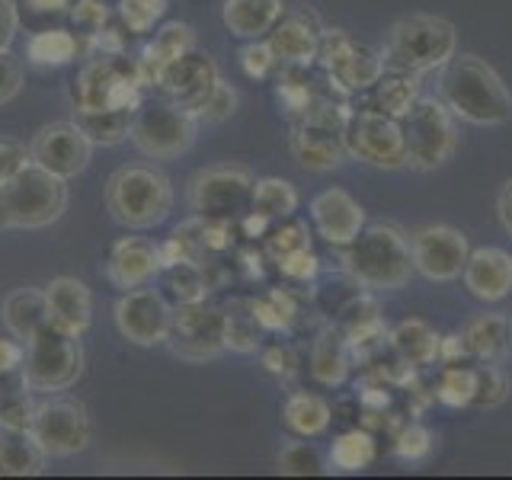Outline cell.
Masks as SVG:
<instances>
[{"label": "cell", "mask_w": 512, "mask_h": 480, "mask_svg": "<svg viewBox=\"0 0 512 480\" xmlns=\"http://www.w3.org/2000/svg\"><path fill=\"white\" fill-rule=\"evenodd\" d=\"M442 103L455 119L484 128L512 119V93L503 77L477 55H455L442 68Z\"/></svg>", "instance_id": "6da1fadb"}, {"label": "cell", "mask_w": 512, "mask_h": 480, "mask_svg": "<svg viewBox=\"0 0 512 480\" xmlns=\"http://www.w3.org/2000/svg\"><path fill=\"white\" fill-rule=\"evenodd\" d=\"M343 269L349 279L372 292H397L413 276L410 240L394 224H368L352 244L343 247Z\"/></svg>", "instance_id": "7a4b0ae2"}, {"label": "cell", "mask_w": 512, "mask_h": 480, "mask_svg": "<svg viewBox=\"0 0 512 480\" xmlns=\"http://www.w3.org/2000/svg\"><path fill=\"white\" fill-rule=\"evenodd\" d=\"M458 55V32L442 16H404L388 32V42L381 48L384 71H404V74H426L445 68Z\"/></svg>", "instance_id": "3957f363"}, {"label": "cell", "mask_w": 512, "mask_h": 480, "mask_svg": "<svg viewBox=\"0 0 512 480\" xmlns=\"http://www.w3.org/2000/svg\"><path fill=\"white\" fill-rule=\"evenodd\" d=\"M106 212L109 218L132 231H148L164 224L170 208H173V186L167 180V173H160L157 167H119L106 180L103 192Z\"/></svg>", "instance_id": "277c9868"}, {"label": "cell", "mask_w": 512, "mask_h": 480, "mask_svg": "<svg viewBox=\"0 0 512 480\" xmlns=\"http://www.w3.org/2000/svg\"><path fill=\"white\" fill-rule=\"evenodd\" d=\"M0 205H4L10 228L20 231L48 228L68 208V180L48 173L39 164H29L13 180L0 183Z\"/></svg>", "instance_id": "5b68a950"}, {"label": "cell", "mask_w": 512, "mask_h": 480, "mask_svg": "<svg viewBox=\"0 0 512 480\" xmlns=\"http://www.w3.org/2000/svg\"><path fill=\"white\" fill-rule=\"evenodd\" d=\"M80 372H84V349H80V336L58 327L55 320L42 324L26 340L23 375L36 394L68 391L71 384H77Z\"/></svg>", "instance_id": "8992f818"}, {"label": "cell", "mask_w": 512, "mask_h": 480, "mask_svg": "<svg viewBox=\"0 0 512 480\" xmlns=\"http://www.w3.org/2000/svg\"><path fill=\"white\" fill-rule=\"evenodd\" d=\"M144 103V87L138 80L135 61L122 55H93L77 74L74 106L84 112L125 109L135 112Z\"/></svg>", "instance_id": "52a82bcc"}, {"label": "cell", "mask_w": 512, "mask_h": 480, "mask_svg": "<svg viewBox=\"0 0 512 480\" xmlns=\"http://www.w3.org/2000/svg\"><path fill=\"white\" fill-rule=\"evenodd\" d=\"M196 132H199V119L192 116V112H186L180 103H173L164 96V100H144L132 112L128 141H132L144 157L173 160L196 144Z\"/></svg>", "instance_id": "ba28073f"}, {"label": "cell", "mask_w": 512, "mask_h": 480, "mask_svg": "<svg viewBox=\"0 0 512 480\" xmlns=\"http://www.w3.org/2000/svg\"><path fill=\"white\" fill-rule=\"evenodd\" d=\"M349 106L333 100H314L304 116L292 125V154L311 173L336 170L346 157L343 128H346Z\"/></svg>", "instance_id": "9c48e42d"}, {"label": "cell", "mask_w": 512, "mask_h": 480, "mask_svg": "<svg viewBox=\"0 0 512 480\" xmlns=\"http://www.w3.org/2000/svg\"><path fill=\"white\" fill-rule=\"evenodd\" d=\"M404 125V144H407V164L416 170H436L448 164L458 148V128L455 116L436 96H420L407 116Z\"/></svg>", "instance_id": "30bf717a"}, {"label": "cell", "mask_w": 512, "mask_h": 480, "mask_svg": "<svg viewBox=\"0 0 512 480\" xmlns=\"http://www.w3.org/2000/svg\"><path fill=\"white\" fill-rule=\"evenodd\" d=\"M256 176L247 167L218 164L189 180V208L205 221H240L253 205Z\"/></svg>", "instance_id": "8fae6325"}, {"label": "cell", "mask_w": 512, "mask_h": 480, "mask_svg": "<svg viewBox=\"0 0 512 480\" xmlns=\"http://www.w3.org/2000/svg\"><path fill=\"white\" fill-rule=\"evenodd\" d=\"M29 432L48 458H74L90 445L87 404L68 394H42V400H36Z\"/></svg>", "instance_id": "7c38bea8"}, {"label": "cell", "mask_w": 512, "mask_h": 480, "mask_svg": "<svg viewBox=\"0 0 512 480\" xmlns=\"http://www.w3.org/2000/svg\"><path fill=\"white\" fill-rule=\"evenodd\" d=\"M346 154L362 160L378 170H400L407 167V144L400 119L381 116L372 109H349L343 128Z\"/></svg>", "instance_id": "4fadbf2b"}, {"label": "cell", "mask_w": 512, "mask_h": 480, "mask_svg": "<svg viewBox=\"0 0 512 480\" xmlns=\"http://www.w3.org/2000/svg\"><path fill=\"white\" fill-rule=\"evenodd\" d=\"M317 61L324 64L327 77L340 93H362L384 74L381 52H372L368 45H356L343 29L320 32Z\"/></svg>", "instance_id": "5bb4252c"}, {"label": "cell", "mask_w": 512, "mask_h": 480, "mask_svg": "<svg viewBox=\"0 0 512 480\" xmlns=\"http://www.w3.org/2000/svg\"><path fill=\"white\" fill-rule=\"evenodd\" d=\"M112 317H116V330L135 346L151 349L170 340L173 304L167 301L164 292H157V288L141 285V288H132V292H122Z\"/></svg>", "instance_id": "9a60e30c"}, {"label": "cell", "mask_w": 512, "mask_h": 480, "mask_svg": "<svg viewBox=\"0 0 512 480\" xmlns=\"http://www.w3.org/2000/svg\"><path fill=\"white\" fill-rule=\"evenodd\" d=\"M32 164L45 167L61 180H74L93 160V141L77 122H48L29 141Z\"/></svg>", "instance_id": "2e32d148"}, {"label": "cell", "mask_w": 512, "mask_h": 480, "mask_svg": "<svg viewBox=\"0 0 512 480\" xmlns=\"http://www.w3.org/2000/svg\"><path fill=\"white\" fill-rule=\"evenodd\" d=\"M410 256H413V269L420 272L429 282H455L461 279L464 263H468L471 247L468 237L458 228H448V224H429L420 228L410 237Z\"/></svg>", "instance_id": "e0dca14e"}, {"label": "cell", "mask_w": 512, "mask_h": 480, "mask_svg": "<svg viewBox=\"0 0 512 480\" xmlns=\"http://www.w3.org/2000/svg\"><path fill=\"white\" fill-rule=\"evenodd\" d=\"M173 356L186 362L215 359L224 349V311L208 308L205 301L176 304L173 308V330H170Z\"/></svg>", "instance_id": "ac0fdd59"}, {"label": "cell", "mask_w": 512, "mask_h": 480, "mask_svg": "<svg viewBox=\"0 0 512 480\" xmlns=\"http://www.w3.org/2000/svg\"><path fill=\"white\" fill-rule=\"evenodd\" d=\"M218 80H221V74H218L215 58L208 52H199V48H192V52L180 55L160 71L157 87L167 100L180 103L186 112H196V106L212 93Z\"/></svg>", "instance_id": "d6986e66"}, {"label": "cell", "mask_w": 512, "mask_h": 480, "mask_svg": "<svg viewBox=\"0 0 512 480\" xmlns=\"http://www.w3.org/2000/svg\"><path fill=\"white\" fill-rule=\"evenodd\" d=\"M311 221L330 247H346L365 228V208L346 189L330 186L311 199Z\"/></svg>", "instance_id": "ffe728a7"}, {"label": "cell", "mask_w": 512, "mask_h": 480, "mask_svg": "<svg viewBox=\"0 0 512 480\" xmlns=\"http://www.w3.org/2000/svg\"><path fill=\"white\" fill-rule=\"evenodd\" d=\"M160 247L151 244L148 237H122L112 244L109 250V260H106V279L122 288V292H132V288L148 285L151 279L160 276Z\"/></svg>", "instance_id": "44dd1931"}, {"label": "cell", "mask_w": 512, "mask_h": 480, "mask_svg": "<svg viewBox=\"0 0 512 480\" xmlns=\"http://www.w3.org/2000/svg\"><path fill=\"white\" fill-rule=\"evenodd\" d=\"M464 288L477 301H503L512 295V253L500 247H477L464 263Z\"/></svg>", "instance_id": "7402d4cb"}, {"label": "cell", "mask_w": 512, "mask_h": 480, "mask_svg": "<svg viewBox=\"0 0 512 480\" xmlns=\"http://www.w3.org/2000/svg\"><path fill=\"white\" fill-rule=\"evenodd\" d=\"M45 298H48V320H55L58 327L84 340L93 324V295L87 282H80L74 276H58L45 285Z\"/></svg>", "instance_id": "603a6c76"}, {"label": "cell", "mask_w": 512, "mask_h": 480, "mask_svg": "<svg viewBox=\"0 0 512 480\" xmlns=\"http://www.w3.org/2000/svg\"><path fill=\"white\" fill-rule=\"evenodd\" d=\"M320 29L311 13H295L288 20H279L269 32V48L285 68H308L320 52Z\"/></svg>", "instance_id": "cb8c5ba5"}, {"label": "cell", "mask_w": 512, "mask_h": 480, "mask_svg": "<svg viewBox=\"0 0 512 480\" xmlns=\"http://www.w3.org/2000/svg\"><path fill=\"white\" fill-rule=\"evenodd\" d=\"M196 48V29L189 23H167L154 32V42L144 45L141 58L135 61V71L141 87H157L160 71L167 68L170 61H176L180 55L192 52Z\"/></svg>", "instance_id": "d4e9b609"}, {"label": "cell", "mask_w": 512, "mask_h": 480, "mask_svg": "<svg viewBox=\"0 0 512 480\" xmlns=\"http://www.w3.org/2000/svg\"><path fill=\"white\" fill-rule=\"evenodd\" d=\"M282 0H224L221 20L237 39H263L282 20Z\"/></svg>", "instance_id": "484cf974"}, {"label": "cell", "mask_w": 512, "mask_h": 480, "mask_svg": "<svg viewBox=\"0 0 512 480\" xmlns=\"http://www.w3.org/2000/svg\"><path fill=\"white\" fill-rule=\"evenodd\" d=\"M420 100V77L404 71H384L372 87H368L365 109L381 112V116L404 119L407 109Z\"/></svg>", "instance_id": "4316f807"}, {"label": "cell", "mask_w": 512, "mask_h": 480, "mask_svg": "<svg viewBox=\"0 0 512 480\" xmlns=\"http://www.w3.org/2000/svg\"><path fill=\"white\" fill-rule=\"evenodd\" d=\"M48 455L29 429H0V477H36Z\"/></svg>", "instance_id": "83f0119b"}, {"label": "cell", "mask_w": 512, "mask_h": 480, "mask_svg": "<svg viewBox=\"0 0 512 480\" xmlns=\"http://www.w3.org/2000/svg\"><path fill=\"white\" fill-rule=\"evenodd\" d=\"M461 343L477 362H500L509 352V320L503 314H477L461 330Z\"/></svg>", "instance_id": "f1b7e54d"}, {"label": "cell", "mask_w": 512, "mask_h": 480, "mask_svg": "<svg viewBox=\"0 0 512 480\" xmlns=\"http://www.w3.org/2000/svg\"><path fill=\"white\" fill-rule=\"evenodd\" d=\"M282 423L301 439L324 436L333 423V410L320 394L311 391H292L282 400Z\"/></svg>", "instance_id": "f546056e"}, {"label": "cell", "mask_w": 512, "mask_h": 480, "mask_svg": "<svg viewBox=\"0 0 512 480\" xmlns=\"http://www.w3.org/2000/svg\"><path fill=\"white\" fill-rule=\"evenodd\" d=\"M4 324L7 330L16 336L20 343H26L32 333H36L42 324H48V298H45V288H16L4 298Z\"/></svg>", "instance_id": "4dcf8cb0"}, {"label": "cell", "mask_w": 512, "mask_h": 480, "mask_svg": "<svg viewBox=\"0 0 512 480\" xmlns=\"http://www.w3.org/2000/svg\"><path fill=\"white\" fill-rule=\"evenodd\" d=\"M311 375L324 388H340L349 375V340L333 327H324L317 333L311 346Z\"/></svg>", "instance_id": "1f68e13d"}, {"label": "cell", "mask_w": 512, "mask_h": 480, "mask_svg": "<svg viewBox=\"0 0 512 480\" xmlns=\"http://www.w3.org/2000/svg\"><path fill=\"white\" fill-rule=\"evenodd\" d=\"M439 340L442 336L432 330L426 320L407 317L391 330V346L407 365H432L439 359Z\"/></svg>", "instance_id": "d6a6232c"}, {"label": "cell", "mask_w": 512, "mask_h": 480, "mask_svg": "<svg viewBox=\"0 0 512 480\" xmlns=\"http://www.w3.org/2000/svg\"><path fill=\"white\" fill-rule=\"evenodd\" d=\"M32 394L36 391L29 388L23 365L0 375V429H32V413H36Z\"/></svg>", "instance_id": "836d02e7"}, {"label": "cell", "mask_w": 512, "mask_h": 480, "mask_svg": "<svg viewBox=\"0 0 512 480\" xmlns=\"http://www.w3.org/2000/svg\"><path fill=\"white\" fill-rule=\"evenodd\" d=\"M80 55V42L68 29H39L26 42V58L39 68H64Z\"/></svg>", "instance_id": "e575fe53"}, {"label": "cell", "mask_w": 512, "mask_h": 480, "mask_svg": "<svg viewBox=\"0 0 512 480\" xmlns=\"http://www.w3.org/2000/svg\"><path fill=\"white\" fill-rule=\"evenodd\" d=\"M375 455H378V445H375L372 432L368 429H346L336 436V442L330 448V464L343 474H356V471H365L368 464L375 461Z\"/></svg>", "instance_id": "d590c367"}, {"label": "cell", "mask_w": 512, "mask_h": 480, "mask_svg": "<svg viewBox=\"0 0 512 480\" xmlns=\"http://www.w3.org/2000/svg\"><path fill=\"white\" fill-rule=\"evenodd\" d=\"M74 122L84 128V135L103 148H112V144H122L128 141V132H132V112L125 109H103V112H84L77 109Z\"/></svg>", "instance_id": "8d00e7d4"}, {"label": "cell", "mask_w": 512, "mask_h": 480, "mask_svg": "<svg viewBox=\"0 0 512 480\" xmlns=\"http://www.w3.org/2000/svg\"><path fill=\"white\" fill-rule=\"evenodd\" d=\"M253 212H260L269 221H285L295 215L298 208V192L288 180L279 176H266V180H256L253 186Z\"/></svg>", "instance_id": "74e56055"}, {"label": "cell", "mask_w": 512, "mask_h": 480, "mask_svg": "<svg viewBox=\"0 0 512 480\" xmlns=\"http://www.w3.org/2000/svg\"><path fill=\"white\" fill-rule=\"evenodd\" d=\"M160 279H164V288H160V292L167 295V301H173V308H176V304L205 301V295H208V282L202 276V263L164 266V269H160Z\"/></svg>", "instance_id": "f35d334b"}, {"label": "cell", "mask_w": 512, "mask_h": 480, "mask_svg": "<svg viewBox=\"0 0 512 480\" xmlns=\"http://www.w3.org/2000/svg\"><path fill=\"white\" fill-rule=\"evenodd\" d=\"M250 314L256 317V324H260V330L279 333V330H288V327L295 324L298 304H295L292 295L282 292V288H272V292H266L263 298L250 301Z\"/></svg>", "instance_id": "ab89813d"}, {"label": "cell", "mask_w": 512, "mask_h": 480, "mask_svg": "<svg viewBox=\"0 0 512 480\" xmlns=\"http://www.w3.org/2000/svg\"><path fill=\"white\" fill-rule=\"evenodd\" d=\"M474 391H477V372H474V368L448 365L445 372L439 375L436 400H442L445 407H471L474 404Z\"/></svg>", "instance_id": "60d3db41"}, {"label": "cell", "mask_w": 512, "mask_h": 480, "mask_svg": "<svg viewBox=\"0 0 512 480\" xmlns=\"http://www.w3.org/2000/svg\"><path fill=\"white\" fill-rule=\"evenodd\" d=\"M276 100H279L282 112L298 119L311 109V103L317 100V96L311 90V80L301 74V68H288V71H282L279 84H276Z\"/></svg>", "instance_id": "b9f144b4"}, {"label": "cell", "mask_w": 512, "mask_h": 480, "mask_svg": "<svg viewBox=\"0 0 512 480\" xmlns=\"http://www.w3.org/2000/svg\"><path fill=\"white\" fill-rule=\"evenodd\" d=\"M308 247H311L308 224H301L295 218L279 221L276 228H269V234H266V256L272 263H276L279 256H288L295 250H308Z\"/></svg>", "instance_id": "7bdbcfd3"}, {"label": "cell", "mask_w": 512, "mask_h": 480, "mask_svg": "<svg viewBox=\"0 0 512 480\" xmlns=\"http://www.w3.org/2000/svg\"><path fill=\"white\" fill-rule=\"evenodd\" d=\"M167 0H119V20L135 36H148V32L164 20Z\"/></svg>", "instance_id": "ee69618b"}, {"label": "cell", "mask_w": 512, "mask_h": 480, "mask_svg": "<svg viewBox=\"0 0 512 480\" xmlns=\"http://www.w3.org/2000/svg\"><path fill=\"white\" fill-rule=\"evenodd\" d=\"M279 471L282 474H292V477H317V474H327L324 468V458L311 445V442H288L282 452H279Z\"/></svg>", "instance_id": "f6af8a7d"}, {"label": "cell", "mask_w": 512, "mask_h": 480, "mask_svg": "<svg viewBox=\"0 0 512 480\" xmlns=\"http://www.w3.org/2000/svg\"><path fill=\"white\" fill-rule=\"evenodd\" d=\"M477 391H474V404L477 407H500L503 400L509 397L512 384H509V375L503 372L500 365H477Z\"/></svg>", "instance_id": "bcb514c9"}, {"label": "cell", "mask_w": 512, "mask_h": 480, "mask_svg": "<svg viewBox=\"0 0 512 480\" xmlns=\"http://www.w3.org/2000/svg\"><path fill=\"white\" fill-rule=\"evenodd\" d=\"M234 112H237V90L231 84H224V80H218L192 116L199 122H224V119H231Z\"/></svg>", "instance_id": "7dc6e473"}, {"label": "cell", "mask_w": 512, "mask_h": 480, "mask_svg": "<svg viewBox=\"0 0 512 480\" xmlns=\"http://www.w3.org/2000/svg\"><path fill=\"white\" fill-rule=\"evenodd\" d=\"M256 336H260V324L256 317L247 314H224V349L234 352H253L256 349Z\"/></svg>", "instance_id": "c3c4849f"}, {"label": "cell", "mask_w": 512, "mask_h": 480, "mask_svg": "<svg viewBox=\"0 0 512 480\" xmlns=\"http://www.w3.org/2000/svg\"><path fill=\"white\" fill-rule=\"evenodd\" d=\"M432 432L426 429V426H420V423H410V426H404L397 432V439H394V455L397 458H404V461H423V458H429V452H432Z\"/></svg>", "instance_id": "681fc988"}, {"label": "cell", "mask_w": 512, "mask_h": 480, "mask_svg": "<svg viewBox=\"0 0 512 480\" xmlns=\"http://www.w3.org/2000/svg\"><path fill=\"white\" fill-rule=\"evenodd\" d=\"M276 64H279L276 52H272L269 42H263V39H250V45L240 48V68H244V74L253 80L269 77V71L276 68Z\"/></svg>", "instance_id": "f907efd6"}, {"label": "cell", "mask_w": 512, "mask_h": 480, "mask_svg": "<svg viewBox=\"0 0 512 480\" xmlns=\"http://www.w3.org/2000/svg\"><path fill=\"white\" fill-rule=\"evenodd\" d=\"M276 266H279L282 276L292 279V282H311V279H317V272H320V260H317L314 247L295 250V253H288V256H279Z\"/></svg>", "instance_id": "816d5d0a"}, {"label": "cell", "mask_w": 512, "mask_h": 480, "mask_svg": "<svg viewBox=\"0 0 512 480\" xmlns=\"http://www.w3.org/2000/svg\"><path fill=\"white\" fill-rule=\"evenodd\" d=\"M29 164H32V154H29L26 144L0 135V183L13 180V176L20 170H26Z\"/></svg>", "instance_id": "f5cc1de1"}, {"label": "cell", "mask_w": 512, "mask_h": 480, "mask_svg": "<svg viewBox=\"0 0 512 480\" xmlns=\"http://www.w3.org/2000/svg\"><path fill=\"white\" fill-rule=\"evenodd\" d=\"M20 90H23V64L10 48H4V52H0V106L16 100Z\"/></svg>", "instance_id": "db71d44e"}, {"label": "cell", "mask_w": 512, "mask_h": 480, "mask_svg": "<svg viewBox=\"0 0 512 480\" xmlns=\"http://www.w3.org/2000/svg\"><path fill=\"white\" fill-rule=\"evenodd\" d=\"M71 20L77 29H84V36H93L109 23V10L103 0H77L71 4Z\"/></svg>", "instance_id": "11a10c76"}, {"label": "cell", "mask_w": 512, "mask_h": 480, "mask_svg": "<svg viewBox=\"0 0 512 480\" xmlns=\"http://www.w3.org/2000/svg\"><path fill=\"white\" fill-rule=\"evenodd\" d=\"M263 368L272 375H279V378H292L295 375V356H292V349H285V346H269L263 349Z\"/></svg>", "instance_id": "9f6ffc18"}, {"label": "cell", "mask_w": 512, "mask_h": 480, "mask_svg": "<svg viewBox=\"0 0 512 480\" xmlns=\"http://www.w3.org/2000/svg\"><path fill=\"white\" fill-rule=\"evenodd\" d=\"M16 32H20V13H16L13 0H0V52L13 45Z\"/></svg>", "instance_id": "6f0895ef"}, {"label": "cell", "mask_w": 512, "mask_h": 480, "mask_svg": "<svg viewBox=\"0 0 512 480\" xmlns=\"http://www.w3.org/2000/svg\"><path fill=\"white\" fill-rule=\"evenodd\" d=\"M23 359H26V343H20L16 336L13 340H0V375L20 368Z\"/></svg>", "instance_id": "680465c9"}, {"label": "cell", "mask_w": 512, "mask_h": 480, "mask_svg": "<svg viewBox=\"0 0 512 480\" xmlns=\"http://www.w3.org/2000/svg\"><path fill=\"white\" fill-rule=\"evenodd\" d=\"M439 359L445 365H458L461 359H471V356H468V349H464L461 336H442V340H439Z\"/></svg>", "instance_id": "91938a15"}, {"label": "cell", "mask_w": 512, "mask_h": 480, "mask_svg": "<svg viewBox=\"0 0 512 480\" xmlns=\"http://www.w3.org/2000/svg\"><path fill=\"white\" fill-rule=\"evenodd\" d=\"M240 228H244V237H266L269 228H272V221L250 208V212H247L244 218H240Z\"/></svg>", "instance_id": "94428289"}, {"label": "cell", "mask_w": 512, "mask_h": 480, "mask_svg": "<svg viewBox=\"0 0 512 480\" xmlns=\"http://www.w3.org/2000/svg\"><path fill=\"white\" fill-rule=\"evenodd\" d=\"M496 215H500L503 228L512 234V180H506L503 189H500V199H496Z\"/></svg>", "instance_id": "6125c7cd"}, {"label": "cell", "mask_w": 512, "mask_h": 480, "mask_svg": "<svg viewBox=\"0 0 512 480\" xmlns=\"http://www.w3.org/2000/svg\"><path fill=\"white\" fill-rule=\"evenodd\" d=\"M32 13H64L71 10L74 0H23Z\"/></svg>", "instance_id": "be15d7a7"}, {"label": "cell", "mask_w": 512, "mask_h": 480, "mask_svg": "<svg viewBox=\"0 0 512 480\" xmlns=\"http://www.w3.org/2000/svg\"><path fill=\"white\" fill-rule=\"evenodd\" d=\"M359 400H362V404L365 407H388V394H384L381 388H365L362 394H359Z\"/></svg>", "instance_id": "e7e4bbea"}, {"label": "cell", "mask_w": 512, "mask_h": 480, "mask_svg": "<svg viewBox=\"0 0 512 480\" xmlns=\"http://www.w3.org/2000/svg\"><path fill=\"white\" fill-rule=\"evenodd\" d=\"M0 231H10V221H7V212H4V205H0Z\"/></svg>", "instance_id": "03108f58"}, {"label": "cell", "mask_w": 512, "mask_h": 480, "mask_svg": "<svg viewBox=\"0 0 512 480\" xmlns=\"http://www.w3.org/2000/svg\"><path fill=\"white\" fill-rule=\"evenodd\" d=\"M509 349H512V317H509Z\"/></svg>", "instance_id": "003e7915"}]
</instances>
